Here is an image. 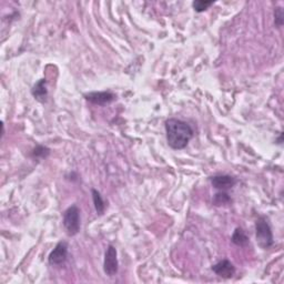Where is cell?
Masks as SVG:
<instances>
[{
    "label": "cell",
    "instance_id": "3957f363",
    "mask_svg": "<svg viewBox=\"0 0 284 284\" xmlns=\"http://www.w3.org/2000/svg\"><path fill=\"white\" fill-rule=\"evenodd\" d=\"M63 227L69 236L78 234L80 231V210L77 205H71L63 213Z\"/></svg>",
    "mask_w": 284,
    "mask_h": 284
},
{
    "label": "cell",
    "instance_id": "30bf717a",
    "mask_svg": "<svg viewBox=\"0 0 284 284\" xmlns=\"http://www.w3.org/2000/svg\"><path fill=\"white\" fill-rule=\"evenodd\" d=\"M91 193H92V200H93L94 209H96V211H97L99 216H102L104 213V210H105V203H104V201L101 197V194H100V192H98L96 189H92Z\"/></svg>",
    "mask_w": 284,
    "mask_h": 284
},
{
    "label": "cell",
    "instance_id": "7a4b0ae2",
    "mask_svg": "<svg viewBox=\"0 0 284 284\" xmlns=\"http://www.w3.org/2000/svg\"><path fill=\"white\" fill-rule=\"evenodd\" d=\"M256 236L258 244L264 250L273 245V233L268 220L264 217L259 218L256 223Z\"/></svg>",
    "mask_w": 284,
    "mask_h": 284
},
{
    "label": "cell",
    "instance_id": "277c9868",
    "mask_svg": "<svg viewBox=\"0 0 284 284\" xmlns=\"http://www.w3.org/2000/svg\"><path fill=\"white\" fill-rule=\"evenodd\" d=\"M103 271L106 275L114 276L118 273V258L117 248L114 245H109L104 254Z\"/></svg>",
    "mask_w": 284,
    "mask_h": 284
},
{
    "label": "cell",
    "instance_id": "5bb4252c",
    "mask_svg": "<svg viewBox=\"0 0 284 284\" xmlns=\"http://www.w3.org/2000/svg\"><path fill=\"white\" fill-rule=\"evenodd\" d=\"M211 5H213V2H203V0H197L192 4L193 8L198 13H202V11L208 9Z\"/></svg>",
    "mask_w": 284,
    "mask_h": 284
},
{
    "label": "cell",
    "instance_id": "ba28073f",
    "mask_svg": "<svg viewBox=\"0 0 284 284\" xmlns=\"http://www.w3.org/2000/svg\"><path fill=\"white\" fill-rule=\"evenodd\" d=\"M212 271L223 279H231L235 273V266L229 260H222L212 266Z\"/></svg>",
    "mask_w": 284,
    "mask_h": 284
},
{
    "label": "cell",
    "instance_id": "52a82bcc",
    "mask_svg": "<svg viewBox=\"0 0 284 284\" xmlns=\"http://www.w3.org/2000/svg\"><path fill=\"white\" fill-rule=\"evenodd\" d=\"M85 98L87 101L91 102L93 104L104 105L106 103H110L116 99V96L110 91H101V92H90L85 94Z\"/></svg>",
    "mask_w": 284,
    "mask_h": 284
},
{
    "label": "cell",
    "instance_id": "9a60e30c",
    "mask_svg": "<svg viewBox=\"0 0 284 284\" xmlns=\"http://www.w3.org/2000/svg\"><path fill=\"white\" fill-rule=\"evenodd\" d=\"M274 22L277 27H282L284 22V14L282 7H276L274 9Z\"/></svg>",
    "mask_w": 284,
    "mask_h": 284
},
{
    "label": "cell",
    "instance_id": "7c38bea8",
    "mask_svg": "<svg viewBox=\"0 0 284 284\" xmlns=\"http://www.w3.org/2000/svg\"><path fill=\"white\" fill-rule=\"evenodd\" d=\"M212 202H213V204L217 205V206H221V205L230 204L231 202H232V199L230 198V195L227 192L220 191V192H218V193L215 194Z\"/></svg>",
    "mask_w": 284,
    "mask_h": 284
},
{
    "label": "cell",
    "instance_id": "8fae6325",
    "mask_svg": "<svg viewBox=\"0 0 284 284\" xmlns=\"http://www.w3.org/2000/svg\"><path fill=\"white\" fill-rule=\"evenodd\" d=\"M232 242L238 246H245L248 243V238L241 228H236L232 234Z\"/></svg>",
    "mask_w": 284,
    "mask_h": 284
},
{
    "label": "cell",
    "instance_id": "4fadbf2b",
    "mask_svg": "<svg viewBox=\"0 0 284 284\" xmlns=\"http://www.w3.org/2000/svg\"><path fill=\"white\" fill-rule=\"evenodd\" d=\"M50 155V150L47 147L44 146H38L36 147L32 151V156L34 158H40V159H46Z\"/></svg>",
    "mask_w": 284,
    "mask_h": 284
},
{
    "label": "cell",
    "instance_id": "8992f818",
    "mask_svg": "<svg viewBox=\"0 0 284 284\" xmlns=\"http://www.w3.org/2000/svg\"><path fill=\"white\" fill-rule=\"evenodd\" d=\"M212 186L220 191H226L232 189L236 185V179L228 174H218L211 178Z\"/></svg>",
    "mask_w": 284,
    "mask_h": 284
},
{
    "label": "cell",
    "instance_id": "5b68a950",
    "mask_svg": "<svg viewBox=\"0 0 284 284\" xmlns=\"http://www.w3.org/2000/svg\"><path fill=\"white\" fill-rule=\"evenodd\" d=\"M68 257V244L67 242H59L55 248L50 252L48 261L51 265H60L66 262Z\"/></svg>",
    "mask_w": 284,
    "mask_h": 284
},
{
    "label": "cell",
    "instance_id": "9c48e42d",
    "mask_svg": "<svg viewBox=\"0 0 284 284\" xmlns=\"http://www.w3.org/2000/svg\"><path fill=\"white\" fill-rule=\"evenodd\" d=\"M31 93L38 101L45 102L47 96H48V91H47V88H46V80L45 79L39 80L37 84L33 86Z\"/></svg>",
    "mask_w": 284,
    "mask_h": 284
},
{
    "label": "cell",
    "instance_id": "6da1fadb",
    "mask_svg": "<svg viewBox=\"0 0 284 284\" xmlns=\"http://www.w3.org/2000/svg\"><path fill=\"white\" fill-rule=\"evenodd\" d=\"M165 132L169 146L174 150L185 149L194 133L190 124L175 118L165 121Z\"/></svg>",
    "mask_w": 284,
    "mask_h": 284
}]
</instances>
